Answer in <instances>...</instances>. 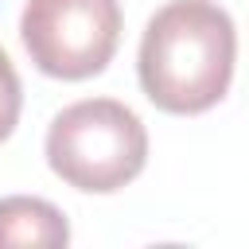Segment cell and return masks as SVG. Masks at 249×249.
Instances as JSON below:
<instances>
[{
    "mask_svg": "<svg viewBox=\"0 0 249 249\" xmlns=\"http://www.w3.org/2000/svg\"><path fill=\"white\" fill-rule=\"evenodd\" d=\"M148 160V132L140 117L113 97H86L66 105L47 128L51 171L89 195H109L132 183Z\"/></svg>",
    "mask_w": 249,
    "mask_h": 249,
    "instance_id": "obj_2",
    "label": "cell"
},
{
    "mask_svg": "<svg viewBox=\"0 0 249 249\" xmlns=\"http://www.w3.org/2000/svg\"><path fill=\"white\" fill-rule=\"evenodd\" d=\"M70 241V226L58 206L47 198L31 195H12L0 198V249L4 245H39V249H58Z\"/></svg>",
    "mask_w": 249,
    "mask_h": 249,
    "instance_id": "obj_4",
    "label": "cell"
},
{
    "mask_svg": "<svg viewBox=\"0 0 249 249\" xmlns=\"http://www.w3.org/2000/svg\"><path fill=\"white\" fill-rule=\"evenodd\" d=\"M121 23L117 0H27L19 39L43 74L78 82L109 66Z\"/></svg>",
    "mask_w": 249,
    "mask_h": 249,
    "instance_id": "obj_3",
    "label": "cell"
},
{
    "mask_svg": "<svg viewBox=\"0 0 249 249\" xmlns=\"http://www.w3.org/2000/svg\"><path fill=\"white\" fill-rule=\"evenodd\" d=\"M19 105H23L19 74H16L12 58L0 51V140L12 136V128H16V121H19Z\"/></svg>",
    "mask_w": 249,
    "mask_h": 249,
    "instance_id": "obj_5",
    "label": "cell"
},
{
    "mask_svg": "<svg viewBox=\"0 0 249 249\" xmlns=\"http://www.w3.org/2000/svg\"><path fill=\"white\" fill-rule=\"evenodd\" d=\"M237 58V31L214 0L163 4L140 39V86L163 113H202L230 89Z\"/></svg>",
    "mask_w": 249,
    "mask_h": 249,
    "instance_id": "obj_1",
    "label": "cell"
}]
</instances>
